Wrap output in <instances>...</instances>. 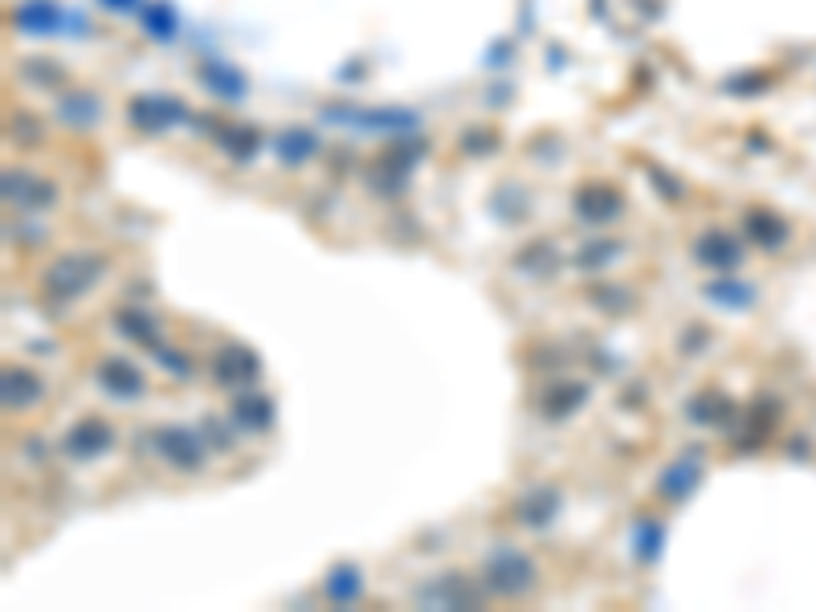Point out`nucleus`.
<instances>
[{
  "mask_svg": "<svg viewBox=\"0 0 816 612\" xmlns=\"http://www.w3.org/2000/svg\"><path fill=\"white\" fill-rule=\"evenodd\" d=\"M107 262H102L94 249H82V254H62L49 270H45V294L58 302H70L78 294H87L90 286L99 282Z\"/></svg>",
  "mask_w": 816,
  "mask_h": 612,
  "instance_id": "f257e3e1",
  "label": "nucleus"
},
{
  "mask_svg": "<svg viewBox=\"0 0 816 612\" xmlns=\"http://www.w3.org/2000/svg\"><path fill=\"white\" fill-rule=\"evenodd\" d=\"M535 564H530L523 552H515V547H499V552H490L487 568H482V585L490 588V592H499V597H523V592H530L535 588Z\"/></svg>",
  "mask_w": 816,
  "mask_h": 612,
  "instance_id": "f03ea898",
  "label": "nucleus"
},
{
  "mask_svg": "<svg viewBox=\"0 0 816 612\" xmlns=\"http://www.w3.org/2000/svg\"><path fill=\"white\" fill-rule=\"evenodd\" d=\"M572 209L588 225H608V221H616V216L625 213V192L616 185H608V180H584V185L575 188Z\"/></svg>",
  "mask_w": 816,
  "mask_h": 612,
  "instance_id": "7ed1b4c3",
  "label": "nucleus"
},
{
  "mask_svg": "<svg viewBox=\"0 0 816 612\" xmlns=\"http://www.w3.org/2000/svg\"><path fill=\"white\" fill-rule=\"evenodd\" d=\"M4 200L21 209V213H45L54 200H58V188L49 185L45 176H33L25 168H9L4 171Z\"/></svg>",
  "mask_w": 816,
  "mask_h": 612,
  "instance_id": "20e7f679",
  "label": "nucleus"
},
{
  "mask_svg": "<svg viewBox=\"0 0 816 612\" xmlns=\"http://www.w3.org/2000/svg\"><path fill=\"white\" fill-rule=\"evenodd\" d=\"M152 445H156L159 457L172 461L176 470H201L204 449H209L192 429H180V425H159L156 433H152Z\"/></svg>",
  "mask_w": 816,
  "mask_h": 612,
  "instance_id": "39448f33",
  "label": "nucleus"
},
{
  "mask_svg": "<svg viewBox=\"0 0 816 612\" xmlns=\"http://www.w3.org/2000/svg\"><path fill=\"white\" fill-rule=\"evenodd\" d=\"M188 107L180 99H168V94H135L127 102V119L139 131H164L172 123H185Z\"/></svg>",
  "mask_w": 816,
  "mask_h": 612,
  "instance_id": "423d86ee",
  "label": "nucleus"
},
{
  "mask_svg": "<svg viewBox=\"0 0 816 612\" xmlns=\"http://www.w3.org/2000/svg\"><path fill=\"white\" fill-rule=\"evenodd\" d=\"M258 356L245 347V343H221L213 356V380L221 388H237V385H249V380H258Z\"/></svg>",
  "mask_w": 816,
  "mask_h": 612,
  "instance_id": "0eeeda50",
  "label": "nucleus"
},
{
  "mask_svg": "<svg viewBox=\"0 0 816 612\" xmlns=\"http://www.w3.org/2000/svg\"><path fill=\"white\" fill-rule=\"evenodd\" d=\"M421 604L425 609H473L478 604V588L461 571H449V576H437V580L421 588Z\"/></svg>",
  "mask_w": 816,
  "mask_h": 612,
  "instance_id": "6e6552de",
  "label": "nucleus"
},
{
  "mask_svg": "<svg viewBox=\"0 0 816 612\" xmlns=\"http://www.w3.org/2000/svg\"><path fill=\"white\" fill-rule=\"evenodd\" d=\"M111 445H115V429L107 425V421H99V416H87V421H78V425L66 433V454L82 457V461L102 457Z\"/></svg>",
  "mask_w": 816,
  "mask_h": 612,
  "instance_id": "1a4fd4ad",
  "label": "nucleus"
},
{
  "mask_svg": "<svg viewBox=\"0 0 816 612\" xmlns=\"http://www.w3.org/2000/svg\"><path fill=\"white\" fill-rule=\"evenodd\" d=\"M694 257H698L702 266H711V270H730V266L744 262V245L727 229H711V233H702L698 242H694Z\"/></svg>",
  "mask_w": 816,
  "mask_h": 612,
  "instance_id": "9d476101",
  "label": "nucleus"
},
{
  "mask_svg": "<svg viewBox=\"0 0 816 612\" xmlns=\"http://www.w3.org/2000/svg\"><path fill=\"white\" fill-rule=\"evenodd\" d=\"M99 385L119 400H135V397H144L147 380L135 364H127V359H119V356H107L99 364Z\"/></svg>",
  "mask_w": 816,
  "mask_h": 612,
  "instance_id": "9b49d317",
  "label": "nucleus"
},
{
  "mask_svg": "<svg viewBox=\"0 0 816 612\" xmlns=\"http://www.w3.org/2000/svg\"><path fill=\"white\" fill-rule=\"evenodd\" d=\"M559 490L556 486H530L527 494L515 502V523H523V527H547L551 519L559 514Z\"/></svg>",
  "mask_w": 816,
  "mask_h": 612,
  "instance_id": "f8f14e48",
  "label": "nucleus"
},
{
  "mask_svg": "<svg viewBox=\"0 0 816 612\" xmlns=\"http://www.w3.org/2000/svg\"><path fill=\"white\" fill-rule=\"evenodd\" d=\"M0 397H4V409H9V413H13V409L21 413V409H30V404H37V400L45 397L42 376H33V371H25V368H4Z\"/></svg>",
  "mask_w": 816,
  "mask_h": 612,
  "instance_id": "ddd939ff",
  "label": "nucleus"
},
{
  "mask_svg": "<svg viewBox=\"0 0 816 612\" xmlns=\"http://www.w3.org/2000/svg\"><path fill=\"white\" fill-rule=\"evenodd\" d=\"M62 9L54 4V0H21L13 9V25L21 29V33H58L62 29Z\"/></svg>",
  "mask_w": 816,
  "mask_h": 612,
  "instance_id": "4468645a",
  "label": "nucleus"
},
{
  "mask_svg": "<svg viewBox=\"0 0 816 612\" xmlns=\"http://www.w3.org/2000/svg\"><path fill=\"white\" fill-rule=\"evenodd\" d=\"M698 478H702V461L694 454H686V457H678V461H670L666 470H661V482H658V490L666 494L670 502H682L698 486Z\"/></svg>",
  "mask_w": 816,
  "mask_h": 612,
  "instance_id": "2eb2a0df",
  "label": "nucleus"
},
{
  "mask_svg": "<svg viewBox=\"0 0 816 612\" xmlns=\"http://www.w3.org/2000/svg\"><path fill=\"white\" fill-rule=\"evenodd\" d=\"M209 135L233 159H254V152H258V131L245 127V123H209Z\"/></svg>",
  "mask_w": 816,
  "mask_h": 612,
  "instance_id": "dca6fc26",
  "label": "nucleus"
},
{
  "mask_svg": "<svg viewBox=\"0 0 816 612\" xmlns=\"http://www.w3.org/2000/svg\"><path fill=\"white\" fill-rule=\"evenodd\" d=\"M744 229H747V237L756 245H763V249H780V245L787 242V221L775 213H763V209H747Z\"/></svg>",
  "mask_w": 816,
  "mask_h": 612,
  "instance_id": "f3484780",
  "label": "nucleus"
},
{
  "mask_svg": "<svg viewBox=\"0 0 816 612\" xmlns=\"http://www.w3.org/2000/svg\"><path fill=\"white\" fill-rule=\"evenodd\" d=\"M273 152H278L282 164L299 168V164H306V159L318 152V135L311 127H287L278 140H273Z\"/></svg>",
  "mask_w": 816,
  "mask_h": 612,
  "instance_id": "a211bd4d",
  "label": "nucleus"
},
{
  "mask_svg": "<svg viewBox=\"0 0 816 612\" xmlns=\"http://www.w3.org/2000/svg\"><path fill=\"white\" fill-rule=\"evenodd\" d=\"M588 400V388L584 385H572V380H559V385H551L539 397V409H544V416H551V421H559V416L575 413L580 404Z\"/></svg>",
  "mask_w": 816,
  "mask_h": 612,
  "instance_id": "6ab92c4d",
  "label": "nucleus"
},
{
  "mask_svg": "<svg viewBox=\"0 0 816 612\" xmlns=\"http://www.w3.org/2000/svg\"><path fill=\"white\" fill-rule=\"evenodd\" d=\"M233 421L245 425L249 433H261V429L273 425V404L270 397H258V392H245V397L233 400Z\"/></svg>",
  "mask_w": 816,
  "mask_h": 612,
  "instance_id": "aec40b11",
  "label": "nucleus"
},
{
  "mask_svg": "<svg viewBox=\"0 0 816 612\" xmlns=\"http://www.w3.org/2000/svg\"><path fill=\"white\" fill-rule=\"evenodd\" d=\"M706 299L715 302V307H727V311H744V307H751L756 302V290L747 282H739V278H718V282H706V290H702Z\"/></svg>",
  "mask_w": 816,
  "mask_h": 612,
  "instance_id": "412c9836",
  "label": "nucleus"
},
{
  "mask_svg": "<svg viewBox=\"0 0 816 612\" xmlns=\"http://www.w3.org/2000/svg\"><path fill=\"white\" fill-rule=\"evenodd\" d=\"M102 114V102L90 94V90H70L66 99L58 102V119H66L70 127H90Z\"/></svg>",
  "mask_w": 816,
  "mask_h": 612,
  "instance_id": "4be33fe9",
  "label": "nucleus"
},
{
  "mask_svg": "<svg viewBox=\"0 0 816 612\" xmlns=\"http://www.w3.org/2000/svg\"><path fill=\"white\" fill-rule=\"evenodd\" d=\"M359 592H364V576H359V568H351V564L335 568L327 576V585H323V597H327L331 604H356Z\"/></svg>",
  "mask_w": 816,
  "mask_h": 612,
  "instance_id": "5701e85b",
  "label": "nucleus"
},
{
  "mask_svg": "<svg viewBox=\"0 0 816 612\" xmlns=\"http://www.w3.org/2000/svg\"><path fill=\"white\" fill-rule=\"evenodd\" d=\"M115 327H119V335L144 343V347H152V352H156V347H164V343H159V331H156V319H152L147 311H119Z\"/></svg>",
  "mask_w": 816,
  "mask_h": 612,
  "instance_id": "b1692460",
  "label": "nucleus"
},
{
  "mask_svg": "<svg viewBox=\"0 0 816 612\" xmlns=\"http://www.w3.org/2000/svg\"><path fill=\"white\" fill-rule=\"evenodd\" d=\"M727 413H735V404H730L723 392H698V397L686 404V416L694 425H718Z\"/></svg>",
  "mask_w": 816,
  "mask_h": 612,
  "instance_id": "393cba45",
  "label": "nucleus"
},
{
  "mask_svg": "<svg viewBox=\"0 0 816 612\" xmlns=\"http://www.w3.org/2000/svg\"><path fill=\"white\" fill-rule=\"evenodd\" d=\"M201 78L209 82V90H216V94H225V99H242V94H245V78H242V70H233V66H225V62H204V66H201Z\"/></svg>",
  "mask_w": 816,
  "mask_h": 612,
  "instance_id": "a878e982",
  "label": "nucleus"
},
{
  "mask_svg": "<svg viewBox=\"0 0 816 612\" xmlns=\"http://www.w3.org/2000/svg\"><path fill=\"white\" fill-rule=\"evenodd\" d=\"M144 29L156 42H172L176 33H180V21H176L172 4H168V0H152L144 9Z\"/></svg>",
  "mask_w": 816,
  "mask_h": 612,
  "instance_id": "bb28decb",
  "label": "nucleus"
},
{
  "mask_svg": "<svg viewBox=\"0 0 816 612\" xmlns=\"http://www.w3.org/2000/svg\"><path fill=\"white\" fill-rule=\"evenodd\" d=\"M515 266L518 270H530V274H551L556 270V249H551L547 242H535L515 257Z\"/></svg>",
  "mask_w": 816,
  "mask_h": 612,
  "instance_id": "cd10ccee",
  "label": "nucleus"
},
{
  "mask_svg": "<svg viewBox=\"0 0 816 612\" xmlns=\"http://www.w3.org/2000/svg\"><path fill=\"white\" fill-rule=\"evenodd\" d=\"M658 547H661V523L641 519V523H637V556L658 559Z\"/></svg>",
  "mask_w": 816,
  "mask_h": 612,
  "instance_id": "c85d7f7f",
  "label": "nucleus"
},
{
  "mask_svg": "<svg viewBox=\"0 0 816 612\" xmlns=\"http://www.w3.org/2000/svg\"><path fill=\"white\" fill-rule=\"evenodd\" d=\"M21 74L30 78V82H37V86H58L66 74H62V66H54V62H25L21 66Z\"/></svg>",
  "mask_w": 816,
  "mask_h": 612,
  "instance_id": "c756f323",
  "label": "nucleus"
},
{
  "mask_svg": "<svg viewBox=\"0 0 816 612\" xmlns=\"http://www.w3.org/2000/svg\"><path fill=\"white\" fill-rule=\"evenodd\" d=\"M621 245H613V242H592V245H584V254L575 257V266H584V270H592V266H601V262H608V257L616 254Z\"/></svg>",
  "mask_w": 816,
  "mask_h": 612,
  "instance_id": "7c9ffc66",
  "label": "nucleus"
},
{
  "mask_svg": "<svg viewBox=\"0 0 816 612\" xmlns=\"http://www.w3.org/2000/svg\"><path fill=\"white\" fill-rule=\"evenodd\" d=\"M156 359L164 364L168 371H176V376H188V359L185 356H172L168 347H156Z\"/></svg>",
  "mask_w": 816,
  "mask_h": 612,
  "instance_id": "2f4dec72",
  "label": "nucleus"
},
{
  "mask_svg": "<svg viewBox=\"0 0 816 612\" xmlns=\"http://www.w3.org/2000/svg\"><path fill=\"white\" fill-rule=\"evenodd\" d=\"M102 4H107V9H115V13H127L135 0H102Z\"/></svg>",
  "mask_w": 816,
  "mask_h": 612,
  "instance_id": "473e14b6",
  "label": "nucleus"
}]
</instances>
